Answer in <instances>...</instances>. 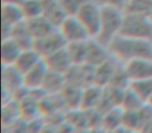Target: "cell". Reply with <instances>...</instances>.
<instances>
[{
	"label": "cell",
	"mask_w": 152,
	"mask_h": 133,
	"mask_svg": "<svg viewBox=\"0 0 152 133\" xmlns=\"http://www.w3.org/2000/svg\"><path fill=\"white\" fill-rule=\"evenodd\" d=\"M110 55L125 63L137 58H152V41L118 34L107 45Z\"/></svg>",
	"instance_id": "cell-1"
},
{
	"label": "cell",
	"mask_w": 152,
	"mask_h": 133,
	"mask_svg": "<svg viewBox=\"0 0 152 133\" xmlns=\"http://www.w3.org/2000/svg\"><path fill=\"white\" fill-rule=\"evenodd\" d=\"M101 24L96 40L107 47L113 39L120 34L125 13L118 7L107 4H101Z\"/></svg>",
	"instance_id": "cell-2"
},
{
	"label": "cell",
	"mask_w": 152,
	"mask_h": 133,
	"mask_svg": "<svg viewBox=\"0 0 152 133\" xmlns=\"http://www.w3.org/2000/svg\"><path fill=\"white\" fill-rule=\"evenodd\" d=\"M120 34L152 41V20L143 14L125 13Z\"/></svg>",
	"instance_id": "cell-3"
},
{
	"label": "cell",
	"mask_w": 152,
	"mask_h": 133,
	"mask_svg": "<svg viewBox=\"0 0 152 133\" xmlns=\"http://www.w3.org/2000/svg\"><path fill=\"white\" fill-rule=\"evenodd\" d=\"M75 16L83 24L90 38H97L100 30V24H101V4L95 2V1H92V0H88L87 2L78 9Z\"/></svg>",
	"instance_id": "cell-4"
},
{
	"label": "cell",
	"mask_w": 152,
	"mask_h": 133,
	"mask_svg": "<svg viewBox=\"0 0 152 133\" xmlns=\"http://www.w3.org/2000/svg\"><path fill=\"white\" fill-rule=\"evenodd\" d=\"M67 44L88 41L90 38L87 29L75 15H69L57 27Z\"/></svg>",
	"instance_id": "cell-5"
},
{
	"label": "cell",
	"mask_w": 152,
	"mask_h": 133,
	"mask_svg": "<svg viewBox=\"0 0 152 133\" xmlns=\"http://www.w3.org/2000/svg\"><path fill=\"white\" fill-rule=\"evenodd\" d=\"M67 46V42L65 41L64 36L59 32V30L54 29L50 33L42 36L40 39L34 40V47L32 48L37 50V52L45 58L46 56L50 55L51 53L55 52L57 50L65 48Z\"/></svg>",
	"instance_id": "cell-6"
},
{
	"label": "cell",
	"mask_w": 152,
	"mask_h": 133,
	"mask_svg": "<svg viewBox=\"0 0 152 133\" xmlns=\"http://www.w3.org/2000/svg\"><path fill=\"white\" fill-rule=\"evenodd\" d=\"M129 82L152 78V58H137L123 63Z\"/></svg>",
	"instance_id": "cell-7"
},
{
	"label": "cell",
	"mask_w": 152,
	"mask_h": 133,
	"mask_svg": "<svg viewBox=\"0 0 152 133\" xmlns=\"http://www.w3.org/2000/svg\"><path fill=\"white\" fill-rule=\"evenodd\" d=\"M2 40L9 39L12 30L17 24L25 21L21 5L2 4Z\"/></svg>",
	"instance_id": "cell-8"
},
{
	"label": "cell",
	"mask_w": 152,
	"mask_h": 133,
	"mask_svg": "<svg viewBox=\"0 0 152 133\" xmlns=\"http://www.w3.org/2000/svg\"><path fill=\"white\" fill-rule=\"evenodd\" d=\"M43 59H44L49 71H52V72H56L64 75L73 65L71 57H70L69 52L67 50V46L65 48L61 49V50H57L55 52L51 53L50 55H48V56H46Z\"/></svg>",
	"instance_id": "cell-9"
},
{
	"label": "cell",
	"mask_w": 152,
	"mask_h": 133,
	"mask_svg": "<svg viewBox=\"0 0 152 133\" xmlns=\"http://www.w3.org/2000/svg\"><path fill=\"white\" fill-rule=\"evenodd\" d=\"M110 56L112 55L107 47L98 42L96 39H90L88 41V52L87 60H86L87 65L96 68L101 63H105L107 59H110Z\"/></svg>",
	"instance_id": "cell-10"
},
{
	"label": "cell",
	"mask_w": 152,
	"mask_h": 133,
	"mask_svg": "<svg viewBox=\"0 0 152 133\" xmlns=\"http://www.w3.org/2000/svg\"><path fill=\"white\" fill-rule=\"evenodd\" d=\"M48 68L43 59L31 70L23 74V86L29 91L41 89L45 79H46L47 74H48Z\"/></svg>",
	"instance_id": "cell-11"
},
{
	"label": "cell",
	"mask_w": 152,
	"mask_h": 133,
	"mask_svg": "<svg viewBox=\"0 0 152 133\" xmlns=\"http://www.w3.org/2000/svg\"><path fill=\"white\" fill-rule=\"evenodd\" d=\"M41 1L43 7L42 16L57 28L68 15L65 13L57 0H41Z\"/></svg>",
	"instance_id": "cell-12"
},
{
	"label": "cell",
	"mask_w": 152,
	"mask_h": 133,
	"mask_svg": "<svg viewBox=\"0 0 152 133\" xmlns=\"http://www.w3.org/2000/svg\"><path fill=\"white\" fill-rule=\"evenodd\" d=\"M117 69H118L117 65L110 58L107 59L105 63H101L98 67L94 68L93 84L99 85L101 87L108 86L113 76L116 73Z\"/></svg>",
	"instance_id": "cell-13"
},
{
	"label": "cell",
	"mask_w": 152,
	"mask_h": 133,
	"mask_svg": "<svg viewBox=\"0 0 152 133\" xmlns=\"http://www.w3.org/2000/svg\"><path fill=\"white\" fill-rule=\"evenodd\" d=\"M42 60H43V57L34 48L24 49L20 53L19 57H18L14 67L23 75L26 72H28L29 70H31L34 67H36Z\"/></svg>",
	"instance_id": "cell-14"
},
{
	"label": "cell",
	"mask_w": 152,
	"mask_h": 133,
	"mask_svg": "<svg viewBox=\"0 0 152 133\" xmlns=\"http://www.w3.org/2000/svg\"><path fill=\"white\" fill-rule=\"evenodd\" d=\"M3 89L14 94L23 86V75L14 65H3Z\"/></svg>",
	"instance_id": "cell-15"
},
{
	"label": "cell",
	"mask_w": 152,
	"mask_h": 133,
	"mask_svg": "<svg viewBox=\"0 0 152 133\" xmlns=\"http://www.w3.org/2000/svg\"><path fill=\"white\" fill-rule=\"evenodd\" d=\"M10 39L15 41L23 50L24 49H29L34 47V39L31 36V33H30L25 21L17 24L13 28L11 36H10Z\"/></svg>",
	"instance_id": "cell-16"
},
{
	"label": "cell",
	"mask_w": 152,
	"mask_h": 133,
	"mask_svg": "<svg viewBox=\"0 0 152 133\" xmlns=\"http://www.w3.org/2000/svg\"><path fill=\"white\" fill-rule=\"evenodd\" d=\"M26 25L29 29L31 36H34V40L40 39L46 34L50 33L54 29H56L55 26H53L48 20L45 19L43 16L37 18H32L29 20H25Z\"/></svg>",
	"instance_id": "cell-17"
},
{
	"label": "cell",
	"mask_w": 152,
	"mask_h": 133,
	"mask_svg": "<svg viewBox=\"0 0 152 133\" xmlns=\"http://www.w3.org/2000/svg\"><path fill=\"white\" fill-rule=\"evenodd\" d=\"M1 60L2 65H14L19 57L20 53L23 49L12 39H4L2 40L1 46Z\"/></svg>",
	"instance_id": "cell-18"
},
{
	"label": "cell",
	"mask_w": 152,
	"mask_h": 133,
	"mask_svg": "<svg viewBox=\"0 0 152 133\" xmlns=\"http://www.w3.org/2000/svg\"><path fill=\"white\" fill-rule=\"evenodd\" d=\"M88 41L67 44V50L69 52L73 65H83V63H86L88 52Z\"/></svg>",
	"instance_id": "cell-19"
},
{
	"label": "cell",
	"mask_w": 152,
	"mask_h": 133,
	"mask_svg": "<svg viewBox=\"0 0 152 133\" xmlns=\"http://www.w3.org/2000/svg\"><path fill=\"white\" fill-rule=\"evenodd\" d=\"M66 86V78L64 74L48 71L44 83L42 85V91L45 93H58Z\"/></svg>",
	"instance_id": "cell-20"
},
{
	"label": "cell",
	"mask_w": 152,
	"mask_h": 133,
	"mask_svg": "<svg viewBox=\"0 0 152 133\" xmlns=\"http://www.w3.org/2000/svg\"><path fill=\"white\" fill-rule=\"evenodd\" d=\"M128 87L135 95L139 96L144 103H146L149 97L152 95V78L130 81Z\"/></svg>",
	"instance_id": "cell-21"
},
{
	"label": "cell",
	"mask_w": 152,
	"mask_h": 133,
	"mask_svg": "<svg viewBox=\"0 0 152 133\" xmlns=\"http://www.w3.org/2000/svg\"><path fill=\"white\" fill-rule=\"evenodd\" d=\"M144 104L145 103L140 99L139 96H137L129 87H127L123 93L120 108L125 111H133L141 109Z\"/></svg>",
	"instance_id": "cell-22"
},
{
	"label": "cell",
	"mask_w": 152,
	"mask_h": 133,
	"mask_svg": "<svg viewBox=\"0 0 152 133\" xmlns=\"http://www.w3.org/2000/svg\"><path fill=\"white\" fill-rule=\"evenodd\" d=\"M22 12L25 20L37 18L42 16V1L41 0H24L21 4Z\"/></svg>",
	"instance_id": "cell-23"
},
{
	"label": "cell",
	"mask_w": 152,
	"mask_h": 133,
	"mask_svg": "<svg viewBox=\"0 0 152 133\" xmlns=\"http://www.w3.org/2000/svg\"><path fill=\"white\" fill-rule=\"evenodd\" d=\"M152 7V0H130L125 9V13H134L149 15Z\"/></svg>",
	"instance_id": "cell-24"
},
{
	"label": "cell",
	"mask_w": 152,
	"mask_h": 133,
	"mask_svg": "<svg viewBox=\"0 0 152 133\" xmlns=\"http://www.w3.org/2000/svg\"><path fill=\"white\" fill-rule=\"evenodd\" d=\"M65 13L69 15H76L78 9L87 2L88 0H57Z\"/></svg>",
	"instance_id": "cell-25"
},
{
	"label": "cell",
	"mask_w": 152,
	"mask_h": 133,
	"mask_svg": "<svg viewBox=\"0 0 152 133\" xmlns=\"http://www.w3.org/2000/svg\"><path fill=\"white\" fill-rule=\"evenodd\" d=\"M99 1H101V4L112 5V7H118L122 11H125L130 0H99Z\"/></svg>",
	"instance_id": "cell-26"
},
{
	"label": "cell",
	"mask_w": 152,
	"mask_h": 133,
	"mask_svg": "<svg viewBox=\"0 0 152 133\" xmlns=\"http://www.w3.org/2000/svg\"><path fill=\"white\" fill-rule=\"evenodd\" d=\"M140 132L142 133H152V118L149 121V122H147L145 125H144V127L141 129V131Z\"/></svg>",
	"instance_id": "cell-27"
},
{
	"label": "cell",
	"mask_w": 152,
	"mask_h": 133,
	"mask_svg": "<svg viewBox=\"0 0 152 133\" xmlns=\"http://www.w3.org/2000/svg\"><path fill=\"white\" fill-rule=\"evenodd\" d=\"M24 0H2V4H17L21 5Z\"/></svg>",
	"instance_id": "cell-28"
},
{
	"label": "cell",
	"mask_w": 152,
	"mask_h": 133,
	"mask_svg": "<svg viewBox=\"0 0 152 133\" xmlns=\"http://www.w3.org/2000/svg\"><path fill=\"white\" fill-rule=\"evenodd\" d=\"M146 104H148V105H149V106H151V107H152V95L150 96V97H149V99L147 100V102H146Z\"/></svg>",
	"instance_id": "cell-29"
},
{
	"label": "cell",
	"mask_w": 152,
	"mask_h": 133,
	"mask_svg": "<svg viewBox=\"0 0 152 133\" xmlns=\"http://www.w3.org/2000/svg\"><path fill=\"white\" fill-rule=\"evenodd\" d=\"M148 16H149V18L152 20V7H151V9H150V13H149V15H148Z\"/></svg>",
	"instance_id": "cell-30"
}]
</instances>
